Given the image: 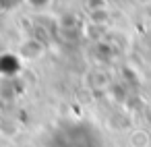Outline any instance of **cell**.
<instances>
[{
    "label": "cell",
    "instance_id": "6da1fadb",
    "mask_svg": "<svg viewBox=\"0 0 151 147\" xmlns=\"http://www.w3.org/2000/svg\"><path fill=\"white\" fill-rule=\"evenodd\" d=\"M17 54H19L25 62H35V60H40V58H44L46 46H44L37 37H25V40L19 44Z\"/></svg>",
    "mask_w": 151,
    "mask_h": 147
},
{
    "label": "cell",
    "instance_id": "7a4b0ae2",
    "mask_svg": "<svg viewBox=\"0 0 151 147\" xmlns=\"http://www.w3.org/2000/svg\"><path fill=\"white\" fill-rule=\"evenodd\" d=\"M128 147H151V133L145 128H132L128 133Z\"/></svg>",
    "mask_w": 151,
    "mask_h": 147
},
{
    "label": "cell",
    "instance_id": "3957f363",
    "mask_svg": "<svg viewBox=\"0 0 151 147\" xmlns=\"http://www.w3.org/2000/svg\"><path fill=\"white\" fill-rule=\"evenodd\" d=\"M27 2V6H31L33 11H44V9H48L50 4H52V0H25Z\"/></svg>",
    "mask_w": 151,
    "mask_h": 147
},
{
    "label": "cell",
    "instance_id": "277c9868",
    "mask_svg": "<svg viewBox=\"0 0 151 147\" xmlns=\"http://www.w3.org/2000/svg\"><path fill=\"white\" fill-rule=\"evenodd\" d=\"M87 9L91 11H99V9H108V0H87Z\"/></svg>",
    "mask_w": 151,
    "mask_h": 147
}]
</instances>
